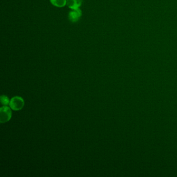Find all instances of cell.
<instances>
[{
    "instance_id": "3",
    "label": "cell",
    "mask_w": 177,
    "mask_h": 177,
    "mask_svg": "<svg viewBox=\"0 0 177 177\" xmlns=\"http://www.w3.org/2000/svg\"><path fill=\"white\" fill-rule=\"evenodd\" d=\"M82 16V11L80 8L71 9L68 14V18L70 22L75 23L78 21Z\"/></svg>"
},
{
    "instance_id": "4",
    "label": "cell",
    "mask_w": 177,
    "mask_h": 177,
    "mask_svg": "<svg viewBox=\"0 0 177 177\" xmlns=\"http://www.w3.org/2000/svg\"><path fill=\"white\" fill-rule=\"evenodd\" d=\"M83 3V0H66V5L71 9L80 8Z\"/></svg>"
},
{
    "instance_id": "1",
    "label": "cell",
    "mask_w": 177,
    "mask_h": 177,
    "mask_svg": "<svg viewBox=\"0 0 177 177\" xmlns=\"http://www.w3.org/2000/svg\"><path fill=\"white\" fill-rule=\"evenodd\" d=\"M25 105L24 100L21 97L15 96L10 101L9 106L14 111H19L22 109Z\"/></svg>"
},
{
    "instance_id": "6",
    "label": "cell",
    "mask_w": 177,
    "mask_h": 177,
    "mask_svg": "<svg viewBox=\"0 0 177 177\" xmlns=\"http://www.w3.org/2000/svg\"><path fill=\"white\" fill-rule=\"evenodd\" d=\"M1 103H2V105H8V104H9L10 101L9 100L8 97L5 95H2L1 97Z\"/></svg>"
},
{
    "instance_id": "5",
    "label": "cell",
    "mask_w": 177,
    "mask_h": 177,
    "mask_svg": "<svg viewBox=\"0 0 177 177\" xmlns=\"http://www.w3.org/2000/svg\"><path fill=\"white\" fill-rule=\"evenodd\" d=\"M50 2L57 7H63L66 5V0H50Z\"/></svg>"
},
{
    "instance_id": "2",
    "label": "cell",
    "mask_w": 177,
    "mask_h": 177,
    "mask_svg": "<svg viewBox=\"0 0 177 177\" xmlns=\"http://www.w3.org/2000/svg\"><path fill=\"white\" fill-rule=\"evenodd\" d=\"M11 117V109L4 106L1 108L0 109V122L4 123L9 121Z\"/></svg>"
}]
</instances>
